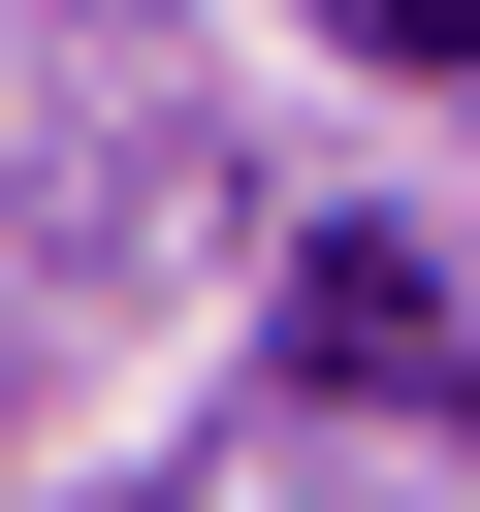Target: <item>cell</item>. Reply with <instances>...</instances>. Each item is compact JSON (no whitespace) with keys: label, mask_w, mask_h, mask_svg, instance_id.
Masks as SVG:
<instances>
[{"label":"cell","mask_w":480,"mask_h":512,"mask_svg":"<svg viewBox=\"0 0 480 512\" xmlns=\"http://www.w3.org/2000/svg\"><path fill=\"white\" fill-rule=\"evenodd\" d=\"M288 384H448V256L416 224H320L288 256Z\"/></svg>","instance_id":"1"},{"label":"cell","mask_w":480,"mask_h":512,"mask_svg":"<svg viewBox=\"0 0 480 512\" xmlns=\"http://www.w3.org/2000/svg\"><path fill=\"white\" fill-rule=\"evenodd\" d=\"M352 32H384V64H480V0H352Z\"/></svg>","instance_id":"2"}]
</instances>
